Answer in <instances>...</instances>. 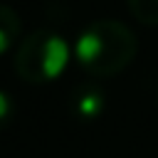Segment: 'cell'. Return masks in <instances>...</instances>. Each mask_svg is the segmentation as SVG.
Wrapping results in <instances>:
<instances>
[{"label":"cell","mask_w":158,"mask_h":158,"mask_svg":"<svg viewBox=\"0 0 158 158\" xmlns=\"http://www.w3.org/2000/svg\"><path fill=\"white\" fill-rule=\"evenodd\" d=\"M136 54V37L116 20L94 22L77 40V59L86 72L109 77L121 72Z\"/></svg>","instance_id":"1"},{"label":"cell","mask_w":158,"mask_h":158,"mask_svg":"<svg viewBox=\"0 0 158 158\" xmlns=\"http://www.w3.org/2000/svg\"><path fill=\"white\" fill-rule=\"evenodd\" d=\"M47 32H35L17 52V74L27 81H42V44Z\"/></svg>","instance_id":"2"},{"label":"cell","mask_w":158,"mask_h":158,"mask_svg":"<svg viewBox=\"0 0 158 158\" xmlns=\"http://www.w3.org/2000/svg\"><path fill=\"white\" fill-rule=\"evenodd\" d=\"M67 59H69V44L59 35L47 32L42 44V79L59 77L62 69L67 67Z\"/></svg>","instance_id":"3"},{"label":"cell","mask_w":158,"mask_h":158,"mask_svg":"<svg viewBox=\"0 0 158 158\" xmlns=\"http://www.w3.org/2000/svg\"><path fill=\"white\" fill-rule=\"evenodd\" d=\"M17 32H20V17L10 7L0 5V54L5 49H10V44H12Z\"/></svg>","instance_id":"4"},{"label":"cell","mask_w":158,"mask_h":158,"mask_svg":"<svg viewBox=\"0 0 158 158\" xmlns=\"http://www.w3.org/2000/svg\"><path fill=\"white\" fill-rule=\"evenodd\" d=\"M128 5L143 25H158V0H128Z\"/></svg>","instance_id":"5"},{"label":"cell","mask_w":158,"mask_h":158,"mask_svg":"<svg viewBox=\"0 0 158 158\" xmlns=\"http://www.w3.org/2000/svg\"><path fill=\"white\" fill-rule=\"evenodd\" d=\"M99 109H101V99H99L96 94L81 96V101H79V111H81V114H96Z\"/></svg>","instance_id":"6"},{"label":"cell","mask_w":158,"mask_h":158,"mask_svg":"<svg viewBox=\"0 0 158 158\" xmlns=\"http://www.w3.org/2000/svg\"><path fill=\"white\" fill-rule=\"evenodd\" d=\"M7 114H10V99H7V96L0 91V121H2Z\"/></svg>","instance_id":"7"}]
</instances>
